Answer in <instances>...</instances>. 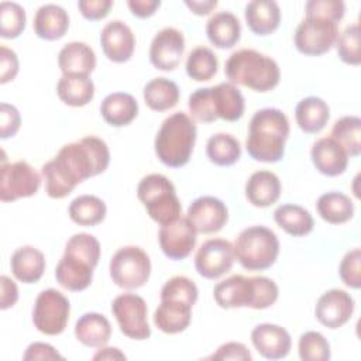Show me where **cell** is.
Here are the masks:
<instances>
[{"label":"cell","mask_w":361,"mask_h":361,"mask_svg":"<svg viewBox=\"0 0 361 361\" xmlns=\"http://www.w3.org/2000/svg\"><path fill=\"white\" fill-rule=\"evenodd\" d=\"M338 37V24L322 17H306L296 27L295 47L309 56H319L331 49Z\"/></svg>","instance_id":"8fae6325"},{"label":"cell","mask_w":361,"mask_h":361,"mask_svg":"<svg viewBox=\"0 0 361 361\" xmlns=\"http://www.w3.org/2000/svg\"><path fill=\"white\" fill-rule=\"evenodd\" d=\"M347 152L348 157H358L361 152V118L358 116H344L338 118L330 133Z\"/></svg>","instance_id":"f35d334b"},{"label":"cell","mask_w":361,"mask_h":361,"mask_svg":"<svg viewBox=\"0 0 361 361\" xmlns=\"http://www.w3.org/2000/svg\"><path fill=\"white\" fill-rule=\"evenodd\" d=\"M338 58L347 65H360V25L351 24L338 34L336 39Z\"/></svg>","instance_id":"ee69618b"},{"label":"cell","mask_w":361,"mask_h":361,"mask_svg":"<svg viewBox=\"0 0 361 361\" xmlns=\"http://www.w3.org/2000/svg\"><path fill=\"white\" fill-rule=\"evenodd\" d=\"M69 217L79 226H96L106 217V203L93 195H80L69 204Z\"/></svg>","instance_id":"8d00e7d4"},{"label":"cell","mask_w":361,"mask_h":361,"mask_svg":"<svg viewBox=\"0 0 361 361\" xmlns=\"http://www.w3.org/2000/svg\"><path fill=\"white\" fill-rule=\"evenodd\" d=\"M41 178L37 171L25 161L7 164L3 158L0 176V200L14 202L21 197H30L38 192Z\"/></svg>","instance_id":"4fadbf2b"},{"label":"cell","mask_w":361,"mask_h":361,"mask_svg":"<svg viewBox=\"0 0 361 361\" xmlns=\"http://www.w3.org/2000/svg\"><path fill=\"white\" fill-rule=\"evenodd\" d=\"M319 216L330 224H343L353 219L354 203L341 192L323 193L316 203Z\"/></svg>","instance_id":"d590c367"},{"label":"cell","mask_w":361,"mask_h":361,"mask_svg":"<svg viewBox=\"0 0 361 361\" xmlns=\"http://www.w3.org/2000/svg\"><path fill=\"white\" fill-rule=\"evenodd\" d=\"M21 117L18 110L8 103H1L0 107V137L3 140L14 137L20 130Z\"/></svg>","instance_id":"c3c4849f"},{"label":"cell","mask_w":361,"mask_h":361,"mask_svg":"<svg viewBox=\"0 0 361 361\" xmlns=\"http://www.w3.org/2000/svg\"><path fill=\"white\" fill-rule=\"evenodd\" d=\"M110 278L123 289H138L147 283L151 275L148 254L137 245L118 248L110 259Z\"/></svg>","instance_id":"9c48e42d"},{"label":"cell","mask_w":361,"mask_h":361,"mask_svg":"<svg viewBox=\"0 0 361 361\" xmlns=\"http://www.w3.org/2000/svg\"><path fill=\"white\" fill-rule=\"evenodd\" d=\"M94 361L103 360H126V355L116 347H100V350L93 355Z\"/></svg>","instance_id":"6f0895ef"},{"label":"cell","mask_w":361,"mask_h":361,"mask_svg":"<svg viewBox=\"0 0 361 361\" xmlns=\"http://www.w3.org/2000/svg\"><path fill=\"white\" fill-rule=\"evenodd\" d=\"M196 124L183 111H176L166 117L154 141L158 159L169 168L186 165L196 142Z\"/></svg>","instance_id":"8992f818"},{"label":"cell","mask_w":361,"mask_h":361,"mask_svg":"<svg viewBox=\"0 0 361 361\" xmlns=\"http://www.w3.org/2000/svg\"><path fill=\"white\" fill-rule=\"evenodd\" d=\"M32 27L38 38L55 41L66 34L69 28V16L58 4H44L37 10Z\"/></svg>","instance_id":"4316f807"},{"label":"cell","mask_w":361,"mask_h":361,"mask_svg":"<svg viewBox=\"0 0 361 361\" xmlns=\"http://www.w3.org/2000/svg\"><path fill=\"white\" fill-rule=\"evenodd\" d=\"M113 6L111 0H80L78 7L80 14L90 21L104 18Z\"/></svg>","instance_id":"f907efd6"},{"label":"cell","mask_w":361,"mask_h":361,"mask_svg":"<svg viewBox=\"0 0 361 361\" xmlns=\"http://www.w3.org/2000/svg\"><path fill=\"white\" fill-rule=\"evenodd\" d=\"M23 360H63V357L51 344L35 341L27 347Z\"/></svg>","instance_id":"f5cc1de1"},{"label":"cell","mask_w":361,"mask_h":361,"mask_svg":"<svg viewBox=\"0 0 361 361\" xmlns=\"http://www.w3.org/2000/svg\"><path fill=\"white\" fill-rule=\"evenodd\" d=\"M186 7L196 16H207L217 7V0H186Z\"/></svg>","instance_id":"9f6ffc18"},{"label":"cell","mask_w":361,"mask_h":361,"mask_svg":"<svg viewBox=\"0 0 361 361\" xmlns=\"http://www.w3.org/2000/svg\"><path fill=\"white\" fill-rule=\"evenodd\" d=\"M137 196L148 216L161 227L173 223L182 214L173 183L161 173L144 176L137 186Z\"/></svg>","instance_id":"52a82bcc"},{"label":"cell","mask_w":361,"mask_h":361,"mask_svg":"<svg viewBox=\"0 0 361 361\" xmlns=\"http://www.w3.org/2000/svg\"><path fill=\"white\" fill-rule=\"evenodd\" d=\"M295 118L302 131L317 134L326 127L330 118V109L323 99L309 96L296 104Z\"/></svg>","instance_id":"1f68e13d"},{"label":"cell","mask_w":361,"mask_h":361,"mask_svg":"<svg viewBox=\"0 0 361 361\" xmlns=\"http://www.w3.org/2000/svg\"><path fill=\"white\" fill-rule=\"evenodd\" d=\"M71 305L68 298L54 289L42 290L34 303L32 309V323L35 329L47 336L61 334L69 320Z\"/></svg>","instance_id":"30bf717a"},{"label":"cell","mask_w":361,"mask_h":361,"mask_svg":"<svg viewBox=\"0 0 361 361\" xmlns=\"http://www.w3.org/2000/svg\"><path fill=\"white\" fill-rule=\"evenodd\" d=\"M94 267L87 261L63 252L55 268L56 282L72 292L85 290L93 281Z\"/></svg>","instance_id":"7402d4cb"},{"label":"cell","mask_w":361,"mask_h":361,"mask_svg":"<svg viewBox=\"0 0 361 361\" xmlns=\"http://www.w3.org/2000/svg\"><path fill=\"white\" fill-rule=\"evenodd\" d=\"M234 245L224 238L204 241L195 255V268L206 279H217L233 268Z\"/></svg>","instance_id":"5bb4252c"},{"label":"cell","mask_w":361,"mask_h":361,"mask_svg":"<svg viewBox=\"0 0 361 361\" xmlns=\"http://www.w3.org/2000/svg\"><path fill=\"white\" fill-rule=\"evenodd\" d=\"M186 217L197 233L212 234L220 231L226 226L228 210L220 199L214 196H202L190 203Z\"/></svg>","instance_id":"e0dca14e"},{"label":"cell","mask_w":361,"mask_h":361,"mask_svg":"<svg viewBox=\"0 0 361 361\" xmlns=\"http://www.w3.org/2000/svg\"><path fill=\"white\" fill-rule=\"evenodd\" d=\"M192 307V305L182 300L162 299L154 312V323L166 334H178L189 327Z\"/></svg>","instance_id":"603a6c76"},{"label":"cell","mask_w":361,"mask_h":361,"mask_svg":"<svg viewBox=\"0 0 361 361\" xmlns=\"http://www.w3.org/2000/svg\"><path fill=\"white\" fill-rule=\"evenodd\" d=\"M27 16L18 3L3 1L0 4V35L3 38H17L25 28Z\"/></svg>","instance_id":"60d3db41"},{"label":"cell","mask_w":361,"mask_h":361,"mask_svg":"<svg viewBox=\"0 0 361 361\" xmlns=\"http://www.w3.org/2000/svg\"><path fill=\"white\" fill-rule=\"evenodd\" d=\"M18 73V58L16 52L4 45L0 47V83L13 80Z\"/></svg>","instance_id":"816d5d0a"},{"label":"cell","mask_w":361,"mask_h":361,"mask_svg":"<svg viewBox=\"0 0 361 361\" xmlns=\"http://www.w3.org/2000/svg\"><path fill=\"white\" fill-rule=\"evenodd\" d=\"M281 180L271 171L254 172L245 183V197L255 207H268L281 196Z\"/></svg>","instance_id":"484cf974"},{"label":"cell","mask_w":361,"mask_h":361,"mask_svg":"<svg viewBox=\"0 0 361 361\" xmlns=\"http://www.w3.org/2000/svg\"><path fill=\"white\" fill-rule=\"evenodd\" d=\"M224 73L230 83L261 93L275 89L281 79L276 61L251 48L234 51L226 61Z\"/></svg>","instance_id":"277c9868"},{"label":"cell","mask_w":361,"mask_h":361,"mask_svg":"<svg viewBox=\"0 0 361 361\" xmlns=\"http://www.w3.org/2000/svg\"><path fill=\"white\" fill-rule=\"evenodd\" d=\"M185 37L173 28L165 27L155 34L149 45V61L159 71H173L183 55Z\"/></svg>","instance_id":"2e32d148"},{"label":"cell","mask_w":361,"mask_h":361,"mask_svg":"<svg viewBox=\"0 0 361 361\" xmlns=\"http://www.w3.org/2000/svg\"><path fill=\"white\" fill-rule=\"evenodd\" d=\"M206 154L214 165L231 166L241 157V145L231 134L217 133L207 140Z\"/></svg>","instance_id":"74e56055"},{"label":"cell","mask_w":361,"mask_h":361,"mask_svg":"<svg viewBox=\"0 0 361 361\" xmlns=\"http://www.w3.org/2000/svg\"><path fill=\"white\" fill-rule=\"evenodd\" d=\"M278 295V285L267 276L233 275L213 289V298L223 309H267L276 302Z\"/></svg>","instance_id":"3957f363"},{"label":"cell","mask_w":361,"mask_h":361,"mask_svg":"<svg viewBox=\"0 0 361 361\" xmlns=\"http://www.w3.org/2000/svg\"><path fill=\"white\" fill-rule=\"evenodd\" d=\"M206 35L216 48H233L241 37L240 21L230 11H219L206 23Z\"/></svg>","instance_id":"4dcf8cb0"},{"label":"cell","mask_w":361,"mask_h":361,"mask_svg":"<svg viewBox=\"0 0 361 361\" xmlns=\"http://www.w3.org/2000/svg\"><path fill=\"white\" fill-rule=\"evenodd\" d=\"M100 113L103 120L113 127L128 126L138 114V103L130 93L114 92L103 99Z\"/></svg>","instance_id":"f546056e"},{"label":"cell","mask_w":361,"mask_h":361,"mask_svg":"<svg viewBox=\"0 0 361 361\" xmlns=\"http://www.w3.org/2000/svg\"><path fill=\"white\" fill-rule=\"evenodd\" d=\"M361 250L353 248L350 250L341 259L338 267V274L344 285L358 289L361 286Z\"/></svg>","instance_id":"7dc6e473"},{"label":"cell","mask_w":361,"mask_h":361,"mask_svg":"<svg viewBox=\"0 0 361 361\" xmlns=\"http://www.w3.org/2000/svg\"><path fill=\"white\" fill-rule=\"evenodd\" d=\"M217 56L207 47H196L188 55L186 73L196 82L210 80L217 73Z\"/></svg>","instance_id":"ab89813d"},{"label":"cell","mask_w":361,"mask_h":361,"mask_svg":"<svg viewBox=\"0 0 361 361\" xmlns=\"http://www.w3.org/2000/svg\"><path fill=\"white\" fill-rule=\"evenodd\" d=\"M0 288H1V295H0V309L6 310L8 307H13L16 302L18 300V288L17 285L6 275L0 276Z\"/></svg>","instance_id":"db71d44e"},{"label":"cell","mask_w":361,"mask_h":361,"mask_svg":"<svg viewBox=\"0 0 361 361\" xmlns=\"http://www.w3.org/2000/svg\"><path fill=\"white\" fill-rule=\"evenodd\" d=\"M251 341L255 350L268 360L285 358L292 347L289 333L283 327L271 323L255 326L251 331Z\"/></svg>","instance_id":"ffe728a7"},{"label":"cell","mask_w":361,"mask_h":361,"mask_svg":"<svg viewBox=\"0 0 361 361\" xmlns=\"http://www.w3.org/2000/svg\"><path fill=\"white\" fill-rule=\"evenodd\" d=\"M145 104L154 111H165L173 109L179 102L178 85L166 78H155L149 80L142 90Z\"/></svg>","instance_id":"e575fe53"},{"label":"cell","mask_w":361,"mask_h":361,"mask_svg":"<svg viewBox=\"0 0 361 361\" xmlns=\"http://www.w3.org/2000/svg\"><path fill=\"white\" fill-rule=\"evenodd\" d=\"M121 333L133 340H147L151 336L148 324V307L145 300L135 293H123L114 298L111 303Z\"/></svg>","instance_id":"7c38bea8"},{"label":"cell","mask_w":361,"mask_h":361,"mask_svg":"<svg viewBox=\"0 0 361 361\" xmlns=\"http://www.w3.org/2000/svg\"><path fill=\"white\" fill-rule=\"evenodd\" d=\"M110 151L107 144L94 135L65 144L54 159L41 168L45 192L52 199H63L73 192L78 183L107 169Z\"/></svg>","instance_id":"6da1fadb"},{"label":"cell","mask_w":361,"mask_h":361,"mask_svg":"<svg viewBox=\"0 0 361 361\" xmlns=\"http://www.w3.org/2000/svg\"><path fill=\"white\" fill-rule=\"evenodd\" d=\"M192 117L202 123H213L217 118L237 121L243 117L245 103L240 89L223 82L212 87H202L189 96L188 102Z\"/></svg>","instance_id":"5b68a950"},{"label":"cell","mask_w":361,"mask_h":361,"mask_svg":"<svg viewBox=\"0 0 361 361\" xmlns=\"http://www.w3.org/2000/svg\"><path fill=\"white\" fill-rule=\"evenodd\" d=\"M197 231L189 219L179 217L171 224L162 226L158 234V241L162 252L173 261L185 259L190 255L196 245Z\"/></svg>","instance_id":"9a60e30c"},{"label":"cell","mask_w":361,"mask_h":361,"mask_svg":"<svg viewBox=\"0 0 361 361\" xmlns=\"http://www.w3.org/2000/svg\"><path fill=\"white\" fill-rule=\"evenodd\" d=\"M197 286L196 283L182 275L172 276L165 282V285L161 289V300L162 299H175L182 300L189 305H195L197 300Z\"/></svg>","instance_id":"f6af8a7d"},{"label":"cell","mask_w":361,"mask_h":361,"mask_svg":"<svg viewBox=\"0 0 361 361\" xmlns=\"http://www.w3.org/2000/svg\"><path fill=\"white\" fill-rule=\"evenodd\" d=\"M58 97L71 107H82L92 102L94 83L89 76L62 75L56 85Z\"/></svg>","instance_id":"d6a6232c"},{"label":"cell","mask_w":361,"mask_h":361,"mask_svg":"<svg viewBox=\"0 0 361 361\" xmlns=\"http://www.w3.org/2000/svg\"><path fill=\"white\" fill-rule=\"evenodd\" d=\"M234 254L244 269L264 271L275 264L279 254V240L271 228L251 226L238 234Z\"/></svg>","instance_id":"ba28073f"},{"label":"cell","mask_w":361,"mask_h":361,"mask_svg":"<svg viewBox=\"0 0 361 361\" xmlns=\"http://www.w3.org/2000/svg\"><path fill=\"white\" fill-rule=\"evenodd\" d=\"M100 44L107 59L116 63H123L134 54L135 37L124 21L113 20L103 27L100 32Z\"/></svg>","instance_id":"d6986e66"},{"label":"cell","mask_w":361,"mask_h":361,"mask_svg":"<svg viewBox=\"0 0 361 361\" xmlns=\"http://www.w3.org/2000/svg\"><path fill=\"white\" fill-rule=\"evenodd\" d=\"M248 28L257 35H269L281 24V10L274 0H252L244 11Z\"/></svg>","instance_id":"d4e9b609"},{"label":"cell","mask_w":361,"mask_h":361,"mask_svg":"<svg viewBox=\"0 0 361 361\" xmlns=\"http://www.w3.org/2000/svg\"><path fill=\"white\" fill-rule=\"evenodd\" d=\"M310 157L316 169L326 176H338L345 172L348 165L347 152L331 137H323L314 141Z\"/></svg>","instance_id":"44dd1931"},{"label":"cell","mask_w":361,"mask_h":361,"mask_svg":"<svg viewBox=\"0 0 361 361\" xmlns=\"http://www.w3.org/2000/svg\"><path fill=\"white\" fill-rule=\"evenodd\" d=\"M111 336V324L106 316L90 312L82 314L75 324V337L86 347H104Z\"/></svg>","instance_id":"f1b7e54d"},{"label":"cell","mask_w":361,"mask_h":361,"mask_svg":"<svg viewBox=\"0 0 361 361\" xmlns=\"http://www.w3.org/2000/svg\"><path fill=\"white\" fill-rule=\"evenodd\" d=\"M210 360H240V361H251L252 355L248 351V348L243 343L237 341H228L226 344H221L216 353H213Z\"/></svg>","instance_id":"681fc988"},{"label":"cell","mask_w":361,"mask_h":361,"mask_svg":"<svg viewBox=\"0 0 361 361\" xmlns=\"http://www.w3.org/2000/svg\"><path fill=\"white\" fill-rule=\"evenodd\" d=\"M275 223L289 235L302 237L313 230L314 221L309 210L299 204H281L274 212Z\"/></svg>","instance_id":"836d02e7"},{"label":"cell","mask_w":361,"mask_h":361,"mask_svg":"<svg viewBox=\"0 0 361 361\" xmlns=\"http://www.w3.org/2000/svg\"><path fill=\"white\" fill-rule=\"evenodd\" d=\"M354 307L355 302L350 293L343 289H330L319 298L314 314L323 326L338 329L351 319Z\"/></svg>","instance_id":"ac0fdd59"},{"label":"cell","mask_w":361,"mask_h":361,"mask_svg":"<svg viewBox=\"0 0 361 361\" xmlns=\"http://www.w3.org/2000/svg\"><path fill=\"white\" fill-rule=\"evenodd\" d=\"M127 6L135 17L147 18L157 11V8L161 6V1L159 0H128Z\"/></svg>","instance_id":"11a10c76"},{"label":"cell","mask_w":361,"mask_h":361,"mask_svg":"<svg viewBox=\"0 0 361 361\" xmlns=\"http://www.w3.org/2000/svg\"><path fill=\"white\" fill-rule=\"evenodd\" d=\"M10 267L16 279L23 283H35L45 271V257L38 248L24 245L13 252Z\"/></svg>","instance_id":"83f0119b"},{"label":"cell","mask_w":361,"mask_h":361,"mask_svg":"<svg viewBox=\"0 0 361 361\" xmlns=\"http://www.w3.org/2000/svg\"><path fill=\"white\" fill-rule=\"evenodd\" d=\"M58 65L63 75L89 76L96 68V55L87 44L72 41L59 51Z\"/></svg>","instance_id":"cb8c5ba5"},{"label":"cell","mask_w":361,"mask_h":361,"mask_svg":"<svg viewBox=\"0 0 361 361\" xmlns=\"http://www.w3.org/2000/svg\"><path fill=\"white\" fill-rule=\"evenodd\" d=\"M65 252L82 258L92 264L94 268L100 259V243L99 240L87 233L73 234L65 245Z\"/></svg>","instance_id":"b9f144b4"},{"label":"cell","mask_w":361,"mask_h":361,"mask_svg":"<svg viewBox=\"0 0 361 361\" xmlns=\"http://www.w3.org/2000/svg\"><path fill=\"white\" fill-rule=\"evenodd\" d=\"M306 17H322L334 23H340L345 13L343 0H309L305 6Z\"/></svg>","instance_id":"bcb514c9"},{"label":"cell","mask_w":361,"mask_h":361,"mask_svg":"<svg viewBox=\"0 0 361 361\" xmlns=\"http://www.w3.org/2000/svg\"><path fill=\"white\" fill-rule=\"evenodd\" d=\"M298 350L302 361H329L331 357L330 344L319 331L303 333L299 338Z\"/></svg>","instance_id":"7bdbcfd3"},{"label":"cell","mask_w":361,"mask_h":361,"mask_svg":"<svg viewBox=\"0 0 361 361\" xmlns=\"http://www.w3.org/2000/svg\"><path fill=\"white\" fill-rule=\"evenodd\" d=\"M288 137L289 121L285 113L274 107L261 109L250 121L245 149L252 159L274 164L283 158Z\"/></svg>","instance_id":"7a4b0ae2"}]
</instances>
